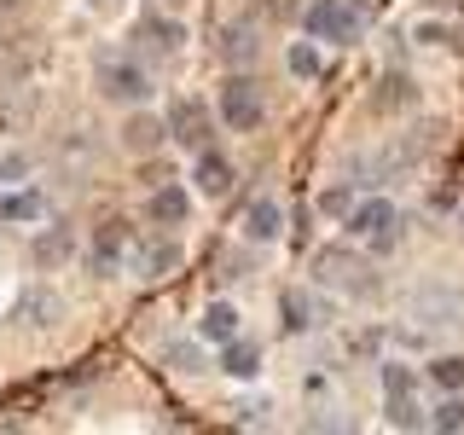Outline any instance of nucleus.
<instances>
[{"label":"nucleus","mask_w":464,"mask_h":435,"mask_svg":"<svg viewBox=\"0 0 464 435\" xmlns=\"http://www.w3.org/2000/svg\"><path fill=\"white\" fill-rule=\"evenodd\" d=\"M221 116L238 134H250V128L261 122V87L250 82V76H232L227 87H221Z\"/></svg>","instance_id":"obj_1"},{"label":"nucleus","mask_w":464,"mask_h":435,"mask_svg":"<svg viewBox=\"0 0 464 435\" xmlns=\"http://www.w3.org/2000/svg\"><path fill=\"white\" fill-rule=\"evenodd\" d=\"M360 12L343 6V0H314L308 6V41H337L343 29H354Z\"/></svg>","instance_id":"obj_2"},{"label":"nucleus","mask_w":464,"mask_h":435,"mask_svg":"<svg viewBox=\"0 0 464 435\" xmlns=\"http://www.w3.org/2000/svg\"><path fill=\"white\" fill-rule=\"evenodd\" d=\"M348 227H354L360 238H377V244H389V227H395V203H389V198H366L354 215H348Z\"/></svg>","instance_id":"obj_3"},{"label":"nucleus","mask_w":464,"mask_h":435,"mask_svg":"<svg viewBox=\"0 0 464 435\" xmlns=\"http://www.w3.org/2000/svg\"><path fill=\"white\" fill-rule=\"evenodd\" d=\"M169 134L180 145H203V134H209V111L192 105V99H180V105L169 111Z\"/></svg>","instance_id":"obj_4"},{"label":"nucleus","mask_w":464,"mask_h":435,"mask_svg":"<svg viewBox=\"0 0 464 435\" xmlns=\"http://www.w3.org/2000/svg\"><path fill=\"white\" fill-rule=\"evenodd\" d=\"M105 93L111 99H145L151 93V82H145V70H134V64H105Z\"/></svg>","instance_id":"obj_5"},{"label":"nucleus","mask_w":464,"mask_h":435,"mask_svg":"<svg viewBox=\"0 0 464 435\" xmlns=\"http://www.w3.org/2000/svg\"><path fill=\"white\" fill-rule=\"evenodd\" d=\"M319 267H325V279L331 285H354V290H372V279H366V261H348V256H337V250H331V256H319Z\"/></svg>","instance_id":"obj_6"},{"label":"nucleus","mask_w":464,"mask_h":435,"mask_svg":"<svg viewBox=\"0 0 464 435\" xmlns=\"http://www.w3.org/2000/svg\"><path fill=\"white\" fill-rule=\"evenodd\" d=\"M221 366H227L232 377H256V372H261V348L244 343V337H232V343H221Z\"/></svg>","instance_id":"obj_7"},{"label":"nucleus","mask_w":464,"mask_h":435,"mask_svg":"<svg viewBox=\"0 0 464 435\" xmlns=\"http://www.w3.org/2000/svg\"><path fill=\"white\" fill-rule=\"evenodd\" d=\"M198 186H203L209 198H227V192H232V163H227V157H209V151H203V157H198Z\"/></svg>","instance_id":"obj_8"},{"label":"nucleus","mask_w":464,"mask_h":435,"mask_svg":"<svg viewBox=\"0 0 464 435\" xmlns=\"http://www.w3.org/2000/svg\"><path fill=\"white\" fill-rule=\"evenodd\" d=\"M58 314H64V308H58L53 290H29V296L18 302V319H24V325H53Z\"/></svg>","instance_id":"obj_9"},{"label":"nucleus","mask_w":464,"mask_h":435,"mask_svg":"<svg viewBox=\"0 0 464 435\" xmlns=\"http://www.w3.org/2000/svg\"><path fill=\"white\" fill-rule=\"evenodd\" d=\"M203 337H209V343H232V337H238V308L209 302V314H203Z\"/></svg>","instance_id":"obj_10"},{"label":"nucleus","mask_w":464,"mask_h":435,"mask_svg":"<svg viewBox=\"0 0 464 435\" xmlns=\"http://www.w3.org/2000/svg\"><path fill=\"white\" fill-rule=\"evenodd\" d=\"M244 232H250V238H261V244L279 238V203H267V198L250 203V215H244Z\"/></svg>","instance_id":"obj_11"},{"label":"nucleus","mask_w":464,"mask_h":435,"mask_svg":"<svg viewBox=\"0 0 464 435\" xmlns=\"http://www.w3.org/2000/svg\"><path fill=\"white\" fill-rule=\"evenodd\" d=\"M35 215H41V198H35V192L0 198V221H35Z\"/></svg>","instance_id":"obj_12"},{"label":"nucleus","mask_w":464,"mask_h":435,"mask_svg":"<svg viewBox=\"0 0 464 435\" xmlns=\"http://www.w3.org/2000/svg\"><path fill=\"white\" fill-rule=\"evenodd\" d=\"M151 215H157V221H180V215H186V192H180V186H163V192L151 198Z\"/></svg>","instance_id":"obj_13"},{"label":"nucleus","mask_w":464,"mask_h":435,"mask_svg":"<svg viewBox=\"0 0 464 435\" xmlns=\"http://www.w3.org/2000/svg\"><path fill=\"white\" fill-rule=\"evenodd\" d=\"M290 70H296V76H319V70H325V58H319V47L296 41V47H290Z\"/></svg>","instance_id":"obj_14"},{"label":"nucleus","mask_w":464,"mask_h":435,"mask_svg":"<svg viewBox=\"0 0 464 435\" xmlns=\"http://www.w3.org/2000/svg\"><path fill=\"white\" fill-rule=\"evenodd\" d=\"M157 140H163V122H151V116H140V122H128V145H134V151H151Z\"/></svg>","instance_id":"obj_15"},{"label":"nucleus","mask_w":464,"mask_h":435,"mask_svg":"<svg viewBox=\"0 0 464 435\" xmlns=\"http://www.w3.org/2000/svg\"><path fill=\"white\" fill-rule=\"evenodd\" d=\"M285 314H290V325H296V331H308V325H319V302H302L296 290H290V296H285Z\"/></svg>","instance_id":"obj_16"},{"label":"nucleus","mask_w":464,"mask_h":435,"mask_svg":"<svg viewBox=\"0 0 464 435\" xmlns=\"http://www.w3.org/2000/svg\"><path fill=\"white\" fill-rule=\"evenodd\" d=\"M169 267H180V250H174V244H151V250H145V273H169Z\"/></svg>","instance_id":"obj_17"},{"label":"nucleus","mask_w":464,"mask_h":435,"mask_svg":"<svg viewBox=\"0 0 464 435\" xmlns=\"http://www.w3.org/2000/svg\"><path fill=\"white\" fill-rule=\"evenodd\" d=\"M430 424H435V430H464V401H459V395H453V401H441Z\"/></svg>","instance_id":"obj_18"},{"label":"nucleus","mask_w":464,"mask_h":435,"mask_svg":"<svg viewBox=\"0 0 464 435\" xmlns=\"http://www.w3.org/2000/svg\"><path fill=\"white\" fill-rule=\"evenodd\" d=\"M389 424H395V430H412L418 424V406L406 401V395H389Z\"/></svg>","instance_id":"obj_19"},{"label":"nucleus","mask_w":464,"mask_h":435,"mask_svg":"<svg viewBox=\"0 0 464 435\" xmlns=\"http://www.w3.org/2000/svg\"><path fill=\"white\" fill-rule=\"evenodd\" d=\"M430 377H435L441 389H459V383H464V360H435Z\"/></svg>","instance_id":"obj_20"},{"label":"nucleus","mask_w":464,"mask_h":435,"mask_svg":"<svg viewBox=\"0 0 464 435\" xmlns=\"http://www.w3.org/2000/svg\"><path fill=\"white\" fill-rule=\"evenodd\" d=\"M250 53H256V41H250V29L238 24V29L227 35V58H250Z\"/></svg>","instance_id":"obj_21"},{"label":"nucleus","mask_w":464,"mask_h":435,"mask_svg":"<svg viewBox=\"0 0 464 435\" xmlns=\"http://www.w3.org/2000/svg\"><path fill=\"white\" fill-rule=\"evenodd\" d=\"M169 360H174L180 372H203V366H198V348H192V343H169Z\"/></svg>","instance_id":"obj_22"},{"label":"nucleus","mask_w":464,"mask_h":435,"mask_svg":"<svg viewBox=\"0 0 464 435\" xmlns=\"http://www.w3.org/2000/svg\"><path fill=\"white\" fill-rule=\"evenodd\" d=\"M383 383H389V395H406V389H412V372H406V366H389Z\"/></svg>","instance_id":"obj_23"},{"label":"nucleus","mask_w":464,"mask_h":435,"mask_svg":"<svg viewBox=\"0 0 464 435\" xmlns=\"http://www.w3.org/2000/svg\"><path fill=\"white\" fill-rule=\"evenodd\" d=\"M151 35H157V47H180L186 29H180V24H151Z\"/></svg>","instance_id":"obj_24"},{"label":"nucleus","mask_w":464,"mask_h":435,"mask_svg":"<svg viewBox=\"0 0 464 435\" xmlns=\"http://www.w3.org/2000/svg\"><path fill=\"white\" fill-rule=\"evenodd\" d=\"M0 6H18V0H0Z\"/></svg>","instance_id":"obj_25"}]
</instances>
